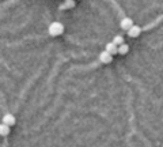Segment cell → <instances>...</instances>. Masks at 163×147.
<instances>
[{"label":"cell","mask_w":163,"mask_h":147,"mask_svg":"<svg viewBox=\"0 0 163 147\" xmlns=\"http://www.w3.org/2000/svg\"><path fill=\"white\" fill-rule=\"evenodd\" d=\"M49 34L52 35V37H56V35H60L63 34V31H64V25L60 23V22H53L49 25Z\"/></svg>","instance_id":"6da1fadb"},{"label":"cell","mask_w":163,"mask_h":147,"mask_svg":"<svg viewBox=\"0 0 163 147\" xmlns=\"http://www.w3.org/2000/svg\"><path fill=\"white\" fill-rule=\"evenodd\" d=\"M112 60H113V55H112L110 52L106 51V49H105L104 52L99 53V62H101V63L109 64V63H112Z\"/></svg>","instance_id":"7a4b0ae2"},{"label":"cell","mask_w":163,"mask_h":147,"mask_svg":"<svg viewBox=\"0 0 163 147\" xmlns=\"http://www.w3.org/2000/svg\"><path fill=\"white\" fill-rule=\"evenodd\" d=\"M3 123L7 124V125H10V127H12V125L16 123L15 116H14V114H11V113H6L4 116H3Z\"/></svg>","instance_id":"3957f363"},{"label":"cell","mask_w":163,"mask_h":147,"mask_svg":"<svg viewBox=\"0 0 163 147\" xmlns=\"http://www.w3.org/2000/svg\"><path fill=\"white\" fill-rule=\"evenodd\" d=\"M120 26H121V29H122V30H126V31H128L129 29L133 26V21L130 19L129 16H126V18H124V19L121 21V23H120Z\"/></svg>","instance_id":"277c9868"},{"label":"cell","mask_w":163,"mask_h":147,"mask_svg":"<svg viewBox=\"0 0 163 147\" xmlns=\"http://www.w3.org/2000/svg\"><path fill=\"white\" fill-rule=\"evenodd\" d=\"M140 33H141V29L139 26H136V25H133V26L128 30V35H129V37H132V38L139 37Z\"/></svg>","instance_id":"5b68a950"},{"label":"cell","mask_w":163,"mask_h":147,"mask_svg":"<svg viewBox=\"0 0 163 147\" xmlns=\"http://www.w3.org/2000/svg\"><path fill=\"white\" fill-rule=\"evenodd\" d=\"M105 49L108 52H110L112 55H117V53H118V45H116L114 42H108Z\"/></svg>","instance_id":"8992f818"},{"label":"cell","mask_w":163,"mask_h":147,"mask_svg":"<svg viewBox=\"0 0 163 147\" xmlns=\"http://www.w3.org/2000/svg\"><path fill=\"white\" fill-rule=\"evenodd\" d=\"M10 131H11V127H10V125H7L4 123L0 125V134H2L3 136H7L10 134Z\"/></svg>","instance_id":"52a82bcc"},{"label":"cell","mask_w":163,"mask_h":147,"mask_svg":"<svg viewBox=\"0 0 163 147\" xmlns=\"http://www.w3.org/2000/svg\"><path fill=\"white\" fill-rule=\"evenodd\" d=\"M128 52H129V45H126L125 42H124L122 45L118 46V53H120V55H126Z\"/></svg>","instance_id":"ba28073f"},{"label":"cell","mask_w":163,"mask_h":147,"mask_svg":"<svg viewBox=\"0 0 163 147\" xmlns=\"http://www.w3.org/2000/svg\"><path fill=\"white\" fill-rule=\"evenodd\" d=\"M113 42H114L116 45H122L124 44V37L122 35H114V38H113Z\"/></svg>","instance_id":"9c48e42d"}]
</instances>
